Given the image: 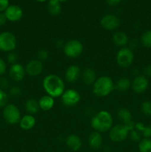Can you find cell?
Returning a JSON list of instances; mask_svg holds the SVG:
<instances>
[{
	"instance_id": "obj_1",
	"label": "cell",
	"mask_w": 151,
	"mask_h": 152,
	"mask_svg": "<svg viewBox=\"0 0 151 152\" xmlns=\"http://www.w3.org/2000/svg\"><path fill=\"white\" fill-rule=\"evenodd\" d=\"M42 86L47 95L53 98L61 96L65 91V83L62 79L56 74L46 76L43 80Z\"/></svg>"
},
{
	"instance_id": "obj_2",
	"label": "cell",
	"mask_w": 151,
	"mask_h": 152,
	"mask_svg": "<svg viewBox=\"0 0 151 152\" xmlns=\"http://www.w3.org/2000/svg\"><path fill=\"white\" fill-rule=\"evenodd\" d=\"M113 123V120L110 113L102 110L93 116L91 120V126L96 132L102 133L110 130Z\"/></svg>"
},
{
	"instance_id": "obj_3",
	"label": "cell",
	"mask_w": 151,
	"mask_h": 152,
	"mask_svg": "<svg viewBox=\"0 0 151 152\" xmlns=\"http://www.w3.org/2000/svg\"><path fill=\"white\" fill-rule=\"evenodd\" d=\"M115 88V85L110 77L107 76H102L96 79L93 83V92L96 96L103 97L109 95Z\"/></svg>"
},
{
	"instance_id": "obj_4",
	"label": "cell",
	"mask_w": 151,
	"mask_h": 152,
	"mask_svg": "<svg viewBox=\"0 0 151 152\" xmlns=\"http://www.w3.org/2000/svg\"><path fill=\"white\" fill-rule=\"evenodd\" d=\"M3 118L7 123L15 125L19 123L21 120V113L18 107L14 104H7L4 107L2 112Z\"/></svg>"
},
{
	"instance_id": "obj_5",
	"label": "cell",
	"mask_w": 151,
	"mask_h": 152,
	"mask_svg": "<svg viewBox=\"0 0 151 152\" xmlns=\"http://www.w3.org/2000/svg\"><path fill=\"white\" fill-rule=\"evenodd\" d=\"M16 45L17 40L14 34L8 31L0 33V50L7 53L13 51Z\"/></svg>"
},
{
	"instance_id": "obj_6",
	"label": "cell",
	"mask_w": 151,
	"mask_h": 152,
	"mask_svg": "<svg viewBox=\"0 0 151 152\" xmlns=\"http://www.w3.org/2000/svg\"><path fill=\"white\" fill-rule=\"evenodd\" d=\"M130 132V130L127 126L124 124H118L111 128L109 136L113 142H120L127 139Z\"/></svg>"
},
{
	"instance_id": "obj_7",
	"label": "cell",
	"mask_w": 151,
	"mask_h": 152,
	"mask_svg": "<svg viewBox=\"0 0 151 152\" xmlns=\"http://www.w3.org/2000/svg\"><path fill=\"white\" fill-rule=\"evenodd\" d=\"M63 50L68 57H78L83 51V45L79 40L71 39L64 45Z\"/></svg>"
},
{
	"instance_id": "obj_8",
	"label": "cell",
	"mask_w": 151,
	"mask_h": 152,
	"mask_svg": "<svg viewBox=\"0 0 151 152\" xmlns=\"http://www.w3.org/2000/svg\"><path fill=\"white\" fill-rule=\"evenodd\" d=\"M134 60V54L129 48H121L116 54V62L121 68H128Z\"/></svg>"
},
{
	"instance_id": "obj_9",
	"label": "cell",
	"mask_w": 151,
	"mask_h": 152,
	"mask_svg": "<svg viewBox=\"0 0 151 152\" xmlns=\"http://www.w3.org/2000/svg\"><path fill=\"white\" fill-rule=\"evenodd\" d=\"M61 96H62V104L66 107L75 106L81 99L79 93L74 89H68L65 91Z\"/></svg>"
},
{
	"instance_id": "obj_10",
	"label": "cell",
	"mask_w": 151,
	"mask_h": 152,
	"mask_svg": "<svg viewBox=\"0 0 151 152\" xmlns=\"http://www.w3.org/2000/svg\"><path fill=\"white\" fill-rule=\"evenodd\" d=\"M101 25L107 31H113L120 25V19L114 14H107L101 19Z\"/></svg>"
},
{
	"instance_id": "obj_11",
	"label": "cell",
	"mask_w": 151,
	"mask_h": 152,
	"mask_svg": "<svg viewBox=\"0 0 151 152\" xmlns=\"http://www.w3.org/2000/svg\"><path fill=\"white\" fill-rule=\"evenodd\" d=\"M149 86L148 79L144 75H139L133 79L131 83V87L136 94L144 93Z\"/></svg>"
},
{
	"instance_id": "obj_12",
	"label": "cell",
	"mask_w": 151,
	"mask_h": 152,
	"mask_svg": "<svg viewBox=\"0 0 151 152\" xmlns=\"http://www.w3.org/2000/svg\"><path fill=\"white\" fill-rule=\"evenodd\" d=\"M4 15H5L7 20L10 22H17L22 19L23 16V10L19 6L16 4L9 5L4 10Z\"/></svg>"
},
{
	"instance_id": "obj_13",
	"label": "cell",
	"mask_w": 151,
	"mask_h": 152,
	"mask_svg": "<svg viewBox=\"0 0 151 152\" xmlns=\"http://www.w3.org/2000/svg\"><path fill=\"white\" fill-rule=\"evenodd\" d=\"M117 117L122 124L127 126L130 131L135 129V123L132 120V114L128 109L125 108L118 109Z\"/></svg>"
},
{
	"instance_id": "obj_14",
	"label": "cell",
	"mask_w": 151,
	"mask_h": 152,
	"mask_svg": "<svg viewBox=\"0 0 151 152\" xmlns=\"http://www.w3.org/2000/svg\"><path fill=\"white\" fill-rule=\"evenodd\" d=\"M25 68H24L22 65L19 63L11 65L9 69V76L15 82L22 81L25 77Z\"/></svg>"
},
{
	"instance_id": "obj_15",
	"label": "cell",
	"mask_w": 151,
	"mask_h": 152,
	"mask_svg": "<svg viewBox=\"0 0 151 152\" xmlns=\"http://www.w3.org/2000/svg\"><path fill=\"white\" fill-rule=\"evenodd\" d=\"M43 71V64L38 59H33L27 64L25 71L30 77H36L41 74Z\"/></svg>"
},
{
	"instance_id": "obj_16",
	"label": "cell",
	"mask_w": 151,
	"mask_h": 152,
	"mask_svg": "<svg viewBox=\"0 0 151 152\" xmlns=\"http://www.w3.org/2000/svg\"><path fill=\"white\" fill-rule=\"evenodd\" d=\"M81 75V69L76 65H72L68 67L65 71V77L67 82L70 83H74L79 79Z\"/></svg>"
},
{
	"instance_id": "obj_17",
	"label": "cell",
	"mask_w": 151,
	"mask_h": 152,
	"mask_svg": "<svg viewBox=\"0 0 151 152\" xmlns=\"http://www.w3.org/2000/svg\"><path fill=\"white\" fill-rule=\"evenodd\" d=\"M102 137L101 134L98 132H93L90 134L88 137V144L90 148L93 149H99L102 145Z\"/></svg>"
},
{
	"instance_id": "obj_18",
	"label": "cell",
	"mask_w": 151,
	"mask_h": 152,
	"mask_svg": "<svg viewBox=\"0 0 151 152\" xmlns=\"http://www.w3.org/2000/svg\"><path fill=\"white\" fill-rule=\"evenodd\" d=\"M66 145L70 149L73 151H77L81 148V140L79 137L76 134H70L66 138Z\"/></svg>"
},
{
	"instance_id": "obj_19",
	"label": "cell",
	"mask_w": 151,
	"mask_h": 152,
	"mask_svg": "<svg viewBox=\"0 0 151 152\" xmlns=\"http://www.w3.org/2000/svg\"><path fill=\"white\" fill-rule=\"evenodd\" d=\"M81 78L83 83L87 86L93 85L96 80V74L94 70L90 68H87L84 69L81 74Z\"/></svg>"
},
{
	"instance_id": "obj_20",
	"label": "cell",
	"mask_w": 151,
	"mask_h": 152,
	"mask_svg": "<svg viewBox=\"0 0 151 152\" xmlns=\"http://www.w3.org/2000/svg\"><path fill=\"white\" fill-rule=\"evenodd\" d=\"M19 126L23 130H30L35 126L36 119L31 114L23 116L19 121Z\"/></svg>"
},
{
	"instance_id": "obj_21",
	"label": "cell",
	"mask_w": 151,
	"mask_h": 152,
	"mask_svg": "<svg viewBox=\"0 0 151 152\" xmlns=\"http://www.w3.org/2000/svg\"><path fill=\"white\" fill-rule=\"evenodd\" d=\"M113 41L114 44L118 47L124 48L128 43L129 39L128 37L125 33L118 31V32H115L113 34Z\"/></svg>"
},
{
	"instance_id": "obj_22",
	"label": "cell",
	"mask_w": 151,
	"mask_h": 152,
	"mask_svg": "<svg viewBox=\"0 0 151 152\" xmlns=\"http://www.w3.org/2000/svg\"><path fill=\"white\" fill-rule=\"evenodd\" d=\"M38 104H39L40 109L43 111H49L54 105V99L50 95H44L40 98L38 100Z\"/></svg>"
},
{
	"instance_id": "obj_23",
	"label": "cell",
	"mask_w": 151,
	"mask_h": 152,
	"mask_svg": "<svg viewBox=\"0 0 151 152\" xmlns=\"http://www.w3.org/2000/svg\"><path fill=\"white\" fill-rule=\"evenodd\" d=\"M25 107L27 112L29 114H31V115L37 114L40 109L38 101H37L35 99H33V98L28 99L25 102Z\"/></svg>"
},
{
	"instance_id": "obj_24",
	"label": "cell",
	"mask_w": 151,
	"mask_h": 152,
	"mask_svg": "<svg viewBox=\"0 0 151 152\" xmlns=\"http://www.w3.org/2000/svg\"><path fill=\"white\" fill-rule=\"evenodd\" d=\"M60 1L58 0H49L48 4H47V9L49 13L53 16H57L61 13L62 7H61Z\"/></svg>"
},
{
	"instance_id": "obj_25",
	"label": "cell",
	"mask_w": 151,
	"mask_h": 152,
	"mask_svg": "<svg viewBox=\"0 0 151 152\" xmlns=\"http://www.w3.org/2000/svg\"><path fill=\"white\" fill-rule=\"evenodd\" d=\"M135 129L139 132L144 138L151 137V126H144L142 123H135Z\"/></svg>"
},
{
	"instance_id": "obj_26",
	"label": "cell",
	"mask_w": 151,
	"mask_h": 152,
	"mask_svg": "<svg viewBox=\"0 0 151 152\" xmlns=\"http://www.w3.org/2000/svg\"><path fill=\"white\" fill-rule=\"evenodd\" d=\"M131 87V82L127 78H121L118 80L115 88L120 91H126Z\"/></svg>"
},
{
	"instance_id": "obj_27",
	"label": "cell",
	"mask_w": 151,
	"mask_h": 152,
	"mask_svg": "<svg viewBox=\"0 0 151 152\" xmlns=\"http://www.w3.org/2000/svg\"><path fill=\"white\" fill-rule=\"evenodd\" d=\"M138 147L140 152H151V139L143 138L139 142Z\"/></svg>"
},
{
	"instance_id": "obj_28",
	"label": "cell",
	"mask_w": 151,
	"mask_h": 152,
	"mask_svg": "<svg viewBox=\"0 0 151 152\" xmlns=\"http://www.w3.org/2000/svg\"><path fill=\"white\" fill-rule=\"evenodd\" d=\"M141 43L145 48H151V30L144 32L141 37Z\"/></svg>"
},
{
	"instance_id": "obj_29",
	"label": "cell",
	"mask_w": 151,
	"mask_h": 152,
	"mask_svg": "<svg viewBox=\"0 0 151 152\" xmlns=\"http://www.w3.org/2000/svg\"><path fill=\"white\" fill-rule=\"evenodd\" d=\"M141 111L145 116H151V101L145 100L141 105Z\"/></svg>"
},
{
	"instance_id": "obj_30",
	"label": "cell",
	"mask_w": 151,
	"mask_h": 152,
	"mask_svg": "<svg viewBox=\"0 0 151 152\" xmlns=\"http://www.w3.org/2000/svg\"><path fill=\"white\" fill-rule=\"evenodd\" d=\"M8 95L4 90L0 88V108H4L7 104Z\"/></svg>"
},
{
	"instance_id": "obj_31",
	"label": "cell",
	"mask_w": 151,
	"mask_h": 152,
	"mask_svg": "<svg viewBox=\"0 0 151 152\" xmlns=\"http://www.w3.org/2000/svg\"><path fill=\"white\" fill-rule=\"evenodd\" d=\"M48 56V51L45 50V49H41V50H38V53H37V59L42 62L43 61L47 60Z\"/></svg>"
},
{
	"instance_id": "obj_32",
	"label": "cell",
	"mask_w": 151,
	"mask_h": 152,
	"mask_svg": "<svg viewBox=\"0 0 151 152\" xmlns=\"http://www.w3.org/2000/svg\"><path fill=\"white\" fill-rule=\"evenodd\" d=\"M129 134H130V139L133 141H134V142H139L142 140V138H141V133L138 132L136 129H133V130L130 131Z\"/></svg>"
},
{
	"instance_id": "obj_33",
	"label": "cell",
	"mask_w": 151,
	"mask_h": 152,
	"mask_svg": "<svg viewBox=\"0 0 151 152\" xmlns=\"http://www.w3.org/2000/svg\"><path fill=\"white\" fill-rule=\"evenodd\" d=\"M7 62H8L10 64H11V65L17 63V59H18L17 53L14 51L9 52L7 56Z\"/></svg>"
},
{
	"instance_id": "obj_34",
	"label": "cell",
	"mask_w": 151,
	"mask_h": 152,
	"mask_svg": "<svg viewBox=\"0 0 151 152\" xmlns=\"http://www.w3.org/2000/svg\"><path fill=\"white\" fill-rule=\"evenodd\" d=\"M21 94H22V90L18 86H13L12 88H10V91H9V94L13 97H17V96H20Z\"/></svg>"
},
{
	"instance_id": "obj_35",
	"label": "cell",
	"mask_w": 151,
	"mask_h": 152,
	"mask_svg": "<svg viewBox=\"0 0 151 152\" xmlns=\"http://www.w3.org/2000/svg\"><path fill=\"white\" fill-rule=\"evenodd\" d=\"M10 87V82L7 80V78L4 77H0V88L2 90L9 88Z\"/></svg>"
},
{
	"instance_id": "obj_36",
	"label": "cell",
	"mask_w": 151,
	"mask_h": 152,
	"mask_svg": "<svg viewBox=\"0 0 151 152\" xmlns=\"http://www.w3.org/2000/svg\"><path fill=\"white\" fill-rule=\"evenodd\" d=\"M7 71V65L4 60L0 58V77H2Z\"/></svg>"
},
{
	"instance_id": "obj_37",
	"label": "cell",
	"mask_w": 151,
	"mask_h": 152,
	"mask_svg": "<svg viewBox=\"0 0 151 152\" xmlns=\"http://www.w3.org/2000/svg\"><path fill=\"white\" fill-rule=\"evenodd\" d=\"M8 6L9 0H0V13L4 11Z\"/></svg>"
},
{
	"instance_id": "obj_38",
	"label": "cell",
	"mask_w": 151,
	"mask_h": 152,
	"mask_svg": "<svg viewBox=\"0 0 151 152\" xmlns=\"http://www.w3.org/2000/svg\"><path fill=\"white\" fill-rule=\"evenodd\" d=\"M143 73H144V76L146 77L147 78L148 77H151V64L150 65H147V66L144 67L143 70Z\"/></svg>"
},
{
	"instance_id": "obj_39",
	"label": "cell",
	"mask_w": 151,
	"mask_h": 152,
	"mask_svg": "<svg viewBox=\"0 0 151 152\" xmlns=\"http://www.w3.org/2000/svg\"><path fill=\"white\" fill-rule=\"evenodd\" d=\"M7 22V18L4 13H0V27L3 26Z\"/></svg>"
},
{
	"instance_id": "obj_40",
	"label": "cell",
	"mask_w": 151,
	"mask_h": 152,
	"mask_svg": "<svg viewBox=\"0 0 151 152\" xmlns=\"http://www.w3.org/2000/svg\"><path fill=\"white\" fill-rule=\"evenodd\" d=\"M105 1H106V2L109 5L114 6V5H116V4H118L120 1H123V0H105Z\"/></svg>"
},
{
	"instance_id": "obj_41",
	"label": "cell",
	"mask_w": 151,
	"mask_h": 152,
	"mask_svg": "<svg viewBox=\"0 0 151 152\" xmlns=\"http://www.w3.org/2000/svg\"><path fill=\"white\" fill-rule=\"evenodd\" d=\"M36 1H38V2H44V1H46L47 0H36Z\"/></svg>"
},
{
	"instance_id": "obj_42",
	"label": "cell",
	"mask_w": 151,
	"mask_h": 152,
	"mask_svg": "<svg viewBox=\"0 0 151 152\" xmlns=\"http://www.w3.org/2000/svg\"><path fill=\"white\" fill-rule=\"evenodd\" d=\"M59 1H60V2H65V1H68V0H58Z\"/></svg>"
}]
</instances>
